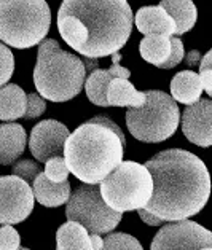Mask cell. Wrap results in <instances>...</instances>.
Instances as JSON below:
<instances>
[{"mask_svg":"<svg viewBox=\"0 0 212 250\" xmlns=\"http://www.w3.org/2000/svg\"><path fill=\"white\" fill-rule=\"evenodd\" d=\"M101 194L115 212L144 209L153 193V179L145 164L121 161L101 182Z\"/></svg>","mask_w":212,"mask_h":250,"instance_id":"cell-6","label":"cell"},{"mask_svg":"<svg viewBox=\"0 0 212 250\" xmlns=\"http://www.w3.org/2000/svg\"><path fill=\"white\" fill-rule=\"evenodd\" d=\"M199 250H212V247H203V249H199Z\"/></svg>","mask_w":212,"mask_h":250,"instance_id":"cell-34","label":"cell"},{"mask_svg":"<svg viewBox=\"0 0 212 250\" xmlns=\"http://www.w3.org/2000/svg\"><path fill=\"white\" fill-rule=\"evenodd\" d=\"M139 51L148 64H153L161 69V65L166 62L171 54V37L158 34L145 35L139 46Z\"/></svg>","mask_w":212,"mask_h":250,"instance_id":"cell-22","label":"cell"},{"mask_svg":"<svg viewBox=\"0 0 212 250\" xmlns=\"http://www.w3.org/2000/svg\"><path fill=\"white\" fill-rule=\"evenodd\" d=\"M70 136L67 126L56 120H45L34 126L29 139V148L34 158L40 163H46L53 156L64 153L65 140Z\"/></svg>","mask_w":212,"mask_h":250,"instance_id":"cell-11","label":"cell"},{"mask_svg":"<svg viewBox=\"0 0 212 250\" xmlns=\"http://www.w3.org/2000/svg\"><path fill=\"white\" fill-rule=\"evenodd\" d=\"M15 70V58L7 45L0 43V86L7 84V82L13 75Z\"/></svg>","mask_w":212,"mask_h":250,"instance_id":"cell-26","label":"cell"},{"mask_svg":"<svg viewBox=\"0 0 212 250\" xmlns=\"http://www.w3.org/2000/svg\"><path fill=\"white\" fill-rule=\"evenodd\" d=\"M56 250H93L88 229L77 222L61 225L56 231Z\"/></svg>","mask_w":212,"mask_h":250,"instance_id":"cell-20","label":"cell"},{"mask_svg":"<svg viewBox=\"0 0 212 250\" xmlns=\"http://www.w3.org/2000/svg\"><path fill=\"white\" fill-rule=\"evenodd\" d=\"M51 26V11L45 0H0V40L26 50L40 45Z\"/></svg>","mask_w":212,"mask_h":250,"instance_id":"cell-5","label":"cell"},{"mask_svg":"<svg viewBox=\"0 0 212 250\" xmlns=\"http://www.w3.org/2000/svg\"><path fill=\"white\" fill-rule=\"evenodd\" d=\"M161 7L175 22V35H182L193 29L198 11L193 0H161Z\"/></svg>","mask_w":212,"mask_h":250,"instance_id":"cell-21","label":"cell"},{"mask_svg":"<svg viewBox=\"0 0 212 250\" xmlns=\"http://www.w3.org/2000/svg\"><path fill=\"white\" fill-rule=\"evenodd\" d=\"M147 99L141 107L126 112V126L141 142L158 144L177 131L180 112L175 101L163 91H145Z\"/></svg>","mask_w":212,"mask_h":250,"instance_id":"cell-7","label":"cell"},{"mask_svg":"<svg viewBox=\"0 0 212 250\" xmlns=\"http://www.w3.org/2000/svg\"><path fill=\"white\" fill-rule=\"evenodd\" d=\"M34 198L45 207H58L63 206L70 198V184L65 182H51L45 172H40L32 182Z\"/></svg>","mask_w":212,"mask_h":250,"instance_id":"cell-16","label":"cell"},{"mask_svg":"<svg viewBox=\"0 0 212 250\" xmlns=\"http://www.w3.org/2000/svg\"><path fill=\"white\" fill-rule=\"evenodd\" d=\"M184 54H185V50H184L182 40L177 37H171V54H169L166 62L161 65V69H172V67L180 64L182 59H184Z\"/></svg>","mask_w":212,"mask_h":250,"instance_id":"cell-31","label":"cell"},{"mask_svg":"<svg viewBox=\"0 0 212 250\" xmlns=\"http://www.w3.org/2000/svg\"><path fill=\"white\" fill-rule=\"evenodd\" d=\"M112 56H113V65L110 69H107V70L94 69L86 80H85V91H86L88 99L99 107H108L106 93H107L108 83H110L113 78H117V77L129 78L131 77V72L126 69V67H121L118 64L120 53H113Z\"/></svg>","mask_w":212,"mask_h":250,"instance_id":"cell-13","label":"cell"},{"mask_svg":"<svg viewBox=\"0 0 212 250\" xmlns=\"http://www.w3.org/2000/svg\"><path fill=\"white\" fill-rule=\"evenodd\" d=\"M107 102L113 107H141L147 99L144 91H137L128 78H113L107 86Z\"/></svg>","mask_w":212,"mask_h":250,"instance_id":"cell-18","label":"cell"},{"mask_svg":"<svg viewBox=\"0 0 212 250\" xmlns=\"http://www.w3.org/2000/svg\"><path fill=\"white\" fill-rule=\"evenodd\" d=\"M58 15H72L82 21L88 40L80 54L89 59L118 53L134 24L128 0H64Z\"/></svg>","mask_w":212,"mask_h":250,"instance_id":"cell-3","label":"cell"},{"mask_svg":"<svg viewBox=\"0 0 212 250\" xmlns=\"http://www.w3.org/2000/svg\"><path fill=\"white\" fill-rule=\"evenodd\" d=\"M18 250H29V249H24V247H20V249H18Z\"/></svg>","mask_w":212,"mask_h":250,"instance_id":"cell-35","label":"cell"},{"mask_svg":"<svg viewBox=\"0 0 212 250\" xmlns=\"http://www.w3.org/2000/svg\"><path fill=\"white\" fill-rule=\"evenodd\" d=\"M86 65L72 53L64 51L53 39L39 46L34 83L39 94L51 102H65L80 94L85 84Z\"/></svg>","mask_w":212,"mask_h":250,"instance_id":"cell-4","label":"cell"},{"mask_svg":"<svg viewBox=\"0 0 212 250\" xmlns=\"http://www.w3.org/2000/svg\"><path fill=\"white\" fill-rule=\"evenodd\" d=\"M182 132L198 147H212V101L199 99L182 113Z\"/></svg>","mask_w":212,"mask_h":250,"instance_id":"cell-12","label":"cell"},{"mask_svg":"<svg viewBox=\"0 0 212 250\" xmlns=\"http://www.w3.org/2000/svg\"><path fill=\"white\" fill-rule=\"evenodd\" d=\"M153 179V193L144 207L165 222L196 215L211 196V175L206 164L187 150L160 151L145 163Z\"/></svg>","mask_w":212,"mask_h":250,"instance_id":"cell-1","label":"cell"},{"mask_svg":"<svg viewBox=\"0 0 212 250\" xmlns=\"http://www.w3.org/2000/svg\"><path fill=\"white\" fill-rule=\"evenodd\" d=\"M58 30L72 50L82 53L83 46L86 45L88 32L78 18L72 15H58Z\"/></svg>","mask_w":212,"mask_h":250,"instance_id":"cell-23","label":"cell"},{"mask_svg":"<svg viewBox=\"0 0 212 250\" xmlns=\"http://www.w3.org/2000/svg\"><path fill=\"white\" fill-rule=\"evenodd\" d=\"M199 78H201L203 89L212 97V50H209L201 59L199 65Z\"/></svg>","mask_w":212,"mask_h":250,"instance_id":"cell-29","label":"cell"},{"mask_svg":"<svg viewBox=\"0 0 212 250\" xmlns=\"http://www.w3.org/2000/svg\"><path fill=\"white\" fill-rule=\"evenodd\" d=\"M126 139L107 117H94L78 126L64 145V160L80 182L101 184L123 161Z\"/></svg>","mask_w":212,"mask_h":250,"instance_id":"cell-2","label":"cell"},{"mask_svg":"<svg viewBox=\"0 0 212 250\" xmlns=\"http://www.w3.org/2000/svg\"><path fill=\"white\" fill-rule=\"evenodd\" d=\"M101 250H144L141 242L134 236L125 233H110L104 237Z\"/></svg>","mask_w":212,"mask_h":250,"instance_id":"cell-24","label":"cell"},{"mask_svg":"<svg viewBox=\"0 0 212 250\" xmlns=\"http://www.w3.org/2000/svg\"><path fill=\"white\" fill-rule=\"evenodd\" d=\"M45 108H46V104H45L43 99H42V96L37 94V93H30V94H27L26 113H24L22 118H27V120L37 118L45 112Z\"/></svg>","mask_w":212,"mask_h":250,"instance_id":"cell-30","label":"cell"},{"mask_svg":"<svg viewBox=\"0 0 212 250\" xmlns=\"http://www.w3.org/2000/svg\"><path fill=\"white\" fill-rule=\"evenodd\" d=\"M27 136L24 127L18 123L0 125V164H13L24 153Z\"/></svg>","mask_w":212,"mask_h":250,"instance_id":"cell-15","label":"cell"},{"mask_svg":"<svg viewBox=\"0 0 212 250\" xmlns=\"http://www.w3.org/2000/svg\"><path fill=\"white\" fill-rule=\"evenodd\" d=\"M11 170H13V175L21 177V179L26 180L29 185L32 184V182L35 180V177H37L42 172V169H40L39 164L34 163V161H30V160H21V161H18Z\"/></svg>","mask_w":212,"mask_h":250,"instance_id":"cell-27","label":"cell"},{"mask_svg":"<svg viewBox=\"0 0 212 250\" xmlns=\"http://www.w3.org/2000/svg\"><path fill=\"white\" fill-rule=\"evenodd\" d=\"M91 237V246H93V250H101L102 246H104V239L99 234H89Z\"/></svg>","mask_w":212,"mask_h":250,"instance_id":"cell-33","label":"cell"},{"mask_svg":"<svg viewBox=\"0 0 212 250\" xmlns=\"http://www.w3.org/2000/svg\"><path fill=\"white\" fill-rule=\"evenodd\" d=\"M69 222H77L88 229L89 234H106L118 227L121 213L107 206L96 185L85 184L70 194L65 207Z\"/></svg>","mask_w":212,"mask_h":250,"instance_id":"cell-8","label":"cell"},{"mask_svg":"<svg viewBox=\"0 0 212 250\" xmlns=\"http://www.w3.org/2000/svg\"><path fill=\"white\" fill-rule=\"evenodd\" d=\"M203 83L199 74L193 70H182L171 80V97L184 105H191L203 94Z\"/></svg>","mask_w":212,"mask_h":250,"instance_id":"cell-17","label":"cell"},{"mask_svg":"<svg viewBox=\"0 0 212 250\" xmlns=\"http://www.w3.org/2000/svg\"><path fill=\"white\" fill-rule=\"evenodd\" d=\"M137 212H139V217L142 218V222H144V223H147V225H150V227H160V225L165 223V220H161V218L155 217L153 213L147 212L145 209H139Z\"/></svg>","mask_w":212,"mask_h":250,"instance_id":"cell-32","label":"cell"},{"mask_svg":"<svg viewBox=\"0 0 212 250\" xmlns=\"http://www.w3.org/2000/svg\"><path fill=\"white\" fill-rule=\"evenodd\" d=\"M27 94L18 86L8 83L0 86V120L13 121L22 118L26 113Z\"/></svg>","mask_w":212,"mask_h":250,"instance_id":"cell-19","label":"cell"},{"mask_svg":"<svg viewBox=\"0 0 212 250\" xmlns=\"http://www.w3.org/2000/svg\"><path fill=\"white\" fill-rule=\"evenodd\" d=\"M212 247V231L196 222L179 220L161 227L150 250H199Z\"/></svg>","mask_w":212,"mask_h":250,"instance_id":"cell-9","label":"cell"},{"mask_svg":"<svg viewBox=\"0 0 212 250\" xmlns=\"http://www.w3.org/2000/svg\"><path fill=\"white\" fill-rule=\"evenodd\" d=\"M34 191L18 175L0 177V223L16 225L24 222L34 209Z\"/></svg>","mask_w":212,"mask_h":250,"instance_id":"cell-10","label":"cell"},{"mask_svg":"<svg viewBox=\"0 0 212 250\" xmlns=\"http://www.w3.org/2000/svg\"><path fill=\"white\" fill-rule=\"evenodd\" d=\"M136 27L144 35H168L172 37L175 35V22L168 11L161 5L155 7H142L134 16Z\"/></svg>","mask_w":212,"mask_h":250,"instance_id":"cell-14","label":"cell"},{"mask_svg":"<svg viewBox=\"0 0 212 250\" xmlns=\"http://www.w3.org/2000/svg\"><path fill=\"white\" fill-rule=\"evenodd\" d=\"M45 175L50 179L51 182H65L69 177V167L65 164L64 156H53L45 163Z\"/></svg>","mask_w":212,"mask_h":250,"instance_id":"cell-25","label":"cell"},{"mask_svg":"<svg viewBox=\"0 0 212 250\" xmlns=\"http://www.w3.org/2000/svg\"><path fill=\"white\" fill-rule=\"evenodd\" d=\"M20 244V233L11 225H3L0 228V250H18Z\"/></svg>","mask_w":212,"mask_h":250,"instance_id":"cell-28","label":"cell"}]
</instances>
